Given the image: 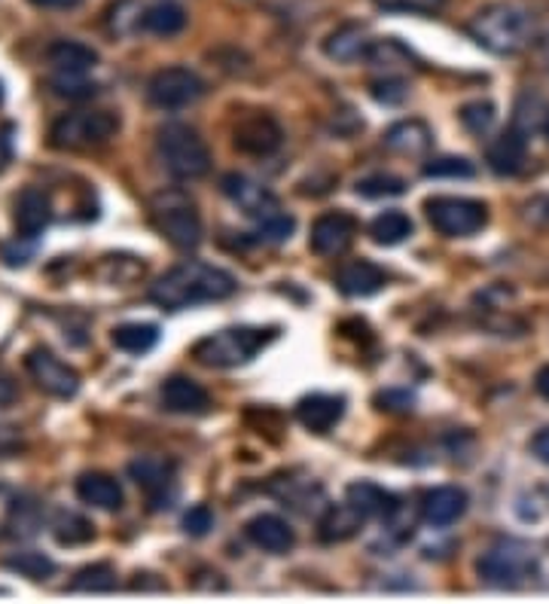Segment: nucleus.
I'll list each match as a JSON object with an SVG mask.
<instances>
[{"instance_id": "1", "label": "nucleus", "mask_w": 549, "mask_h": 604, "mask_svg": "<svg viewBox=\"0 0 549 604\" xmlns=\"http://www.w3.org/2000/svg\"><path fill=\"white\" fill-rule=\"evenodd\" d=\"M235 278L220 266L202 260L178 262L175 269H168L163 278H156L150 288V300L163 305L168 312H180L190 305H202V302H217L233 297Z\"/></svg>"}, {"instance_id": "2", "label": "nucleus", "mask_w": 549, "mask_h": 604, "mask_svg": "<svg viewBox=\"0 0 549 604\" xmlns=\"http://www.w3.org/2000/svg\"><path fill=\"white\" fill-rule=\"evenodd\" d=\"M467 31L489 53L516 55L535 37V22L516 3H492L473 15Z\"/></svg>"}, {"instance_id": "3", "label": "nucleus", "mask_w": 549, "mask_h": 604, "mask_svg": "<svg viewBox=\"0 0 549 604\" xmlns=\"http://www.w3.org/2000/svg\"><path fill=\"white\" fill-rule=\"evenodd\" d=\"M156 153L165 171L178 180H199L211 171V150L195 128L168 123L156 132Z\"/></svg>"}, {"instance_id": "4", "label": "nucleus", "mask_w": 549, "mask_h": 604, "mask_svg": "<svg viewBox=\"0 0 549 604\" xmlns=\"http://www.w3.org/2000/svg\"><path fill=\"white\" fill-rule=\"evenodd\" d=\"M274 329H257V327H229L211 333L202 343L192 348V357L205 367L214 370H229V367H242L250 357L262 351L266 345L272 343Z\"/></svg>"}, {"instance_id": "5", "label": "nucleus", "mask_w": 549, "mask_h": 604, "mask_svg": "<svg viewBox=\"0 0 549 604\" xmlns=\"http://www.w3.org/2000/svg\"><path fill=\"white\" fill-rule=\"evenodd\" d=\"M150 214L156 230L180 250H195L202 245V217L199 208L183 190H163L150 199Z\"/></svg>"}, {"instance_id": "6", "label": "nucleus", "mask_w": 549, "mask_h": 604, "mask_svg": "<svg viewBox=\"0 0 549 604\" xmlns=\"http://www.w3.org/2000/svg\"><path fill=\"white\" fill-rule=\"evenodd\" d=\"M477 571L492 586H519L537 571V552L525 540H497L482 552Z\"/></svg>"}, {"instance_id": "7", "label": "nucleus", "mask_w": 549, "mask_h": 604, "mask_svg": "<svg viewBox=\"0 0 549 604\" xmlns=\"http://www.w3.org/2000/svg\"><path fill=\"white\" fill-rule=\"evenodd\" d=\"M120 132V120L108 110H77L65 113L53 125V144L58 150H89L101 147Z\"/></svg>"}, {"instance_id": "8", "label": "nucleus", "mask_w": 549, "mask_h": 604, "mask_svg": "<svg viewBox=\"0 0 549 604\" xmlns=\"http://www.w3.org/2000/svg\"><path fill=\"white\" fill-rule=\"evenodd\" d=\"M425 211L430 226L449 238L477 235L489 223V208L477 199H461V195H434L425 202Z\"/></svg>"}, {"instance_id": "9", "label": "nucleus", "mask_w": 549, "mask_h": 604, "mask_svg": "<svg viewBox=\"0 0 549 604\" xmlns=\"http://www.w3.org/2000/svg\"><path fill=\"white\" fill-rule=\"evenodd\" d=\"M147 96H150L156 108L163 110L190 108V104H195L199 98L205 96V82L190 68H165L159 74H153Z\"/></svg>"}, {"instance_id": "10", "label": "nucleus", "mask_w": 549, "mask_h": 604, "mask_svg": "<svg viewBox=\"0 0 549 604\" xmlns=\"http://www.w3.org/2000/svg\"><path fill=\"white\" fill-rule=\"evenodd\" d=\"M25 367L31 372V379L41 384V391L53 394V398H74L77 388H80V376L74 367H68L65 360H58L53 351L46 348H34L27 351Z\"/></svg>"}, {"instance_id": "11", "label": "nucleus", "mask_w": 549, "mask_h": 604, "mask_svg": "<svg viewBox=\"0 0 549 604\" xmlns=\"http://www.w3.org/2000/svg\"><path fill=\"white\" fill-rule=\"evenodd\" d=\"M357 235V220L345 211H333V214H324V217L315 220L312 226V238L309 245L315 250L317 257H339L345 254Z\"/></svg>"}, {"instance_id": "12", "label": "nucleus", "mask_w": 549, "mask_h": 604, "mask_svg": "<svg viewBox=\"0 0 549 604\" xmlns=\"http://www.w3.org/2000/svg\"><path fill=\"white\" fill-rule=\"evenodd\" d=\"M220 187H223V192L233 199L235 205L245 211L247 217H254L257 223L281 211L272 192L266 190L262 183H257V180L247 178V175H226V178L220 180Z\"/></svg>"}, {"instance_id": "13", "label": "nucleus", "mask_w": 549, "mask_h": 604, "mask_svg": "<svg viewBox=\"0 0 549 604\" xmlns=\"http://www.w3.org/2000/svg\"><path fill=\"white\" fill-rule=\"evenodd\" d=\"M281 141H284L281 125L274 123L272 116H266V113L247 116V120L235 125L233 132L235 150L247 153V156H272L281 147Z\"/></svg>"}, {"instance_id": "14", "label": "nucleus", "mask_w": 549, "mask_h": 604, "mask_svg": "<svg viewBox=\"0 0 549 604\" xmlns=\"http://www.w3.org/2000/svg\"><path fill=\"white\" fill-rule=\"evenodd\" d=\"M525 156H528V141H525V132H519V128H509L504 135L494 137L492 144H489V153H485L489 168H492L494 175H501V178L519 175Z\"/></svg>"}, {"instance_id": "15", "label": "nucleus", "mask_w": 549, "mask_h": 604, "mask_svg": "<svg viewBox=\"0 0 549 604\" xmlns=\"http://www.w3.org/2000/svg\"><path fill=\"white\" fill-rule=\"evenodd\" d=\"M247 537H250V544H257L266 552H274V556H281V552H290L293 544H296V535H293V528H290L288 522L281 519V516H272V513H262V516H254V519L247 522Z\"/></svg>"}, {"instance_id": "16", "label": "nucleus", "mask_w": 549, "mask_h": 604, "mask_svg": "<svg viewBox=\"0 0 549 604\" xmlns=\"http://www.w3.org/2000/svg\"><path fill=\"white\" fill-rule=\"evenodd\" d=\"M163 406L180 415H202L211 406V398L199 382H192L187 376H175L163 384Z\"/></svg>"}, {"instance_id": "17", "label": "nucleus", "mask_w": 549, "mask_h": 604, "mask_svg": "<svg viewBox=\"0 0 549 604\" xmlns=\"http://www.w3.org/2000/svg\"><path fill=\"white\" fill-rule=\"evenodd\" d=\"M467 513V492L464 489H455V485H442V489H434L422 497V516L430 525H452Z\"/></svg>"}, {"instance_id": "18", "label": "nucleus", "mask_w": 549, "mask_h": 604, "mask_svg": "<svg viewBox=\"0 0 549 604\" xmlns=\"http://www.w3.org/2000/svg\"><path fill=\"white\" fill-rule=\"evenodd\" d=\"M343 412L345 400L329 398V394H312V398H302L296 403V418L312 434H327L329 427H336V422L343 418Z\"/></svg>"}, {"instance_id": "19", "label": "nucleus", "mask_w": 549, "mask_h": 604, "mask_svg": "<svg viewBox=\"0 0 549 604\" xmlns=\"http://www.w3.org/2000/svg\"><path fill=\"white\" fill-rule=\"evenodd\" d=\"M384 272L370 260L345 262L339 275H336V288L343 290L345 297H372L384 288Z\"/></svg>"}, {"instance_id": "20", "label": "nucleus", "mask_w": 549, "mask_h": 604, "mask_svg": "<svg viewBox=\"0 0 549 604\" xmlns=\"http://www.w3.org/2000/svg\"><path fill=\"white\" fill-rule=\"evenodd\" d=\"M53 217V205H49V195L43 190H25L15 199V226L22 238H34L37 233L46 230V223Z\"/></svg>"}, {"instance_id": "21", "label": "nucleus", "mask_w": 549, "mask_h": 604, "mask_svg": "<svg viewBox=\"0 0 549 604\" xmlns=\"http://www.w3.org/2000/svg\"><path fill=\"white\" fill-rule=\"evenodd\" d=\"M77 497L82 504L96 510H120L123 507V489L120 482L108 473H82L77 480Z\"/></svg>"}, {"instance_id": "22", "label": "nucleus", "mask_w": 549, "mask_h": 604, "mask_svg": "<svg viewBox=\"0 0 549 604\" xmlns=\"http://www.w3.org/2000/svg\"><path fill=\"white\" fill-rule=\"evenodd\" d=\"M430 144H434V135L422 120H406L384 132V147L400 156H422L430 150Z\"/></svg>"}, {"instance_id": "23", "label": "nucleus", "mask_w": 549, "mask_h": 604, "mask_svg": "<svg viewBox=\"0 0 549 604\" xmlns=\"http://www.w3.org/2000/svg\"><path fill=\"white\" fill-rule=\"evenodd\" d=\"M363 522H367V516H363L351 501L336 504V507H329L327 513H324V519H321V540H324V544H343V540L355 537L357 532L363 528Z\"/></svg>"}, {"instance_id": "24", "label": "nucleus", "mask_w": 549, "mask_h": 604, "mask_svg": "<svg viewBox=\"0 0 549 604\" xmlns=\"http://www.w3.org/2000/svg\"><path fill=\"white\" fill-rule=\"evenodd\" d=\"M128 477L137 482V489H144L156 501L175 482V465L165 458H137L128 465Z\"/></svg>"}, {"instance_id": "25", "label": "nucleus", "mask_w": 549, "mask_h": 604, "mask_svg": "<svg viewBox=\"0 0 549 604\" xmlns=\"http://www.w3.org/2000/svg\"><path fill=\"white\" fill-rule=\"evenodd\" d=\"M49 65H53L58 74H86L98 65V53L92 46L77 41H58L49 46Z\"/></svg>"}, {"instance_id": "26", "label": "nucleus", "mask_w": 549, "mask_h": 604, "mask_svg": "<svg viewBox=\"0 0 549 604\" xmlns=\"http://www.w3.org/2000/svg\"><path fill=\"white\" fill-rule=\"evenodd\" d=\"M370 46L372 41L363 25H343L339 31H333L327 37V43H324L327 55L329 58H336V61H357V58H367Z\"/></svg>"}, {"instance_id": "27", "label": "nucleus", "mask_w": 549, "mask_h": 604, "mask_svg": "<svg viewBox=\"0 0 549 604\" xmlns=\"http://www.w3.org/2000/svg\"><path fill=\"white\" fill-rule=\"evenodd\" d=\"M141 27L156 34V37H175L187 27V10L175 0L153 3L150 10H144V15H141Z\"/></svg>"}, {"instance_id": "28", "label": "nucleus", "mask_w": 549, "mask_h": 604, "mask_svg": "<svg viewBox=\"0 0 549 604\" xmlns=\"http://www.w3.org/2000/svg\"><path fill=\"white\" fill-rule=\"evenodd\" d=\"M348 501L355 504L367 519H388L394 507H397V501H394V494H388L379 485H372V482H355L351 489H348Z\"/></svg>"}, {"instance_id": "29", "label": "nucleus", "mask_w": 549, "mask_h": 604, "mask_svg": "<svg viewBox=\"0 0 549 604\" xmlns=\"http://www.w3.org/2000/svg\"><path fill=\"white\" fill-rule=\"evenodd\" d=\"M156 343H159L156 324H123L113 329V345L125 355H147Z\"/></svg>"}, {"instance_id": "30", "label": "nucleus", "mask_w": 549, "mask_h": 604, "mask_svg": "<svg viewBox=\"0 0 549 604\" xmlns=\"http://www.w3.org/2000/svg\"><path fill=\"white\" fill-rule=\"evenodd\" d=\"M370 235L376 245H400V242H406L412 235V220L403 211H384V214L372 220Z\"/></svg>"}, {"instance_id": "31", "label": "nucleus", "mask_w": 549, "mask_h": 604, "mask_svg": "<svg viewBox=\"0 0 549 604\" xmlns=\"http://www.w3.org/2000/svg\"><path fill=\"white\" fill-rule=\"evenodd\" d=\"M3 568L7 571H13L19 577H27V580H46V577H53L55 562L49 556H43V552H34V549H22V552H10V556H3Z\"/></svg>"}, {"instance_id": "32", "label": "nucleus", "mask_w": 549, "mask_h": 604, "mask_svg": "<svg viewBox=\"0 0 549 604\" xmlns=\"http://www.w3.org/2000/svg\"><path fill=\"white\" fill-rule=\"evenodd\" d=\"M55 540L61 544V547H80V544H89L92 537H96V528H92V522L82 519V516H61V519L55 522Z\"/></svg>"}, {"instance_id": "33", "label": "nucleus", "mask_w": 549, "mask_h": 604, "mask_svg": "<svg viewBox=\"0 0 549 604\" xmlns=\"http://www.w3.org/2000/svg\"><path fill=\"white\" fill-rule=\"evenodd\" d=\"M74 592H113L116 590V571L110 564H89L70 583Z\"/></svg>"}, {"instance_id": "34", "label": "nucleus", "mask_w": 549, "mask_h": 604, "mask_svg": "<svg viewBox=\"0 0 549 604\" xmlns=\"http://www.w3.org/2000/svg\"><path fill=\"white\" fill-rule=\"evenodd\" d=\"M49 89L58 98H68V101H82V98H92L98 92L96 82L82 80V74H58L49 80Z\"/></svg>"}, {"instance_id": "35", "label": "nucleus", "mask_w": 549, "mask_h": 604, "mask_svg": "<svg viewBox=\"0 0 549 604\" xmlns=\"http://www.w3.org/2000/svg\"><path fill=\"white\" fill-rule=\"evenodd\" d=\"M494 120H497V110H494L492 101H473V104L461 108V123L473 135H485L494 125Z\"/></svg>"}, {"instance_id": "36", "label": "nucleus", "mask_w": 549, "mask_h": 604, "mask_svg": "<svg viewBox=\"0 0 549 604\" xmlns=\"http://www.w3.org/2000/svg\"><path fill=\"white\" fill-rule=\"evenodd\" d=\"M357 195L367 199H382V195H403L406 192V180L394 178V175H370V178L357 180Z\"/></svg>"}, {"instance_id": "37", "label": "nucleus", "mask_w": 549, "mask_h": 604, "mask_svg": "<svg viewBox=\"0 0 549 604\" xmlns=\"http://www.w3.org/2000/svg\"><path fill=\"white\" fill-rule=\"evenodd\" d=\"M425 175L427 178H473L477 168L470 159H461V156H442V159L425 165Z\"/></svg>"}, {"instance_id": "38", "label": "nucleus", "mask_w": 549, "mask_h": 604, "mask_svg": "<svg viewBox=\"0 0 549 604\" xmlns=\"http://www.w3.org/2000/svg\"><path fill=\"white\" fill-rule=\"evenodd\" d=\"M376 7H382L388 13L437 15L446 7V0H376Z\"/></svg>"}, {"instance_id": "39", "label": "nucleus", "mask_w": 549, "mask_h": 604, "mask_svg": "<svg viewBox=\"0 0 549 604\" xmlns=\"http://www.w3.org/2000/svg\"><path fill=\"white\" fill-rule=\"evenodd\" d=\"M372 98L382 101V104H400L403 98L410 96V86L400 80V77H384V80H376L370 86Z\"/></svg>"}, {"instance_id": "40", "label": "nucleus", "mask_w": 549, "mask_h": 604, "mask_svg": "<svg viewBox=\"0 0 549 604\" xmlns=\"http://www.w3.org/2000/svg\"><path fill=\"white\" fill-rule=\"evenodd\" d=\"M214 528V513L205 504H195V507L183 516V532L192 537H205Z\"/></svg>"}, {"instance_id": "41", "label": "nucleus", "mask_w": 549, "mask_h": 604, "mask_svg": "<svg viewBox=\"0 0 549 604\" xmlns=\"http://www.w3.org/2000/svg\"><path fill=\"white\" fill-rule=\"evenodd\" d=\"M376 403H379V410L384 412H410L415 398H412L410 391H384V394L376 398Z\"/></svg>"}, {"instance_id": "42", "label": "nucleus", "mask_w": 549, "mask_h": 604, "mask_svg": "<svg viewBox=\"0 0 549 604\" xmlns=\"http://www.w3.org/2000/svg\"><path fill=\"white\" fill-rule=\"evenodd\" d=\"M31 250H34V247L19 245V238H15L13 245L3 247V260L10 262V266H25V262L31 260Z\"/></svg>"}, {"instance_id": "43", "label": "nucleus", "mask_w": 549, "mask_h": 604, "mask_svg": "<svg viewBox=\"0 0 549 604\" xmlns=\"http://www.w3.org/2000/svg\"><path fill=\"white\" fill-rule=\"evenodd\" d=\"M10 159H13V128L3 125V128H0V171L10 165Z\"/></svg>"}, {"instance_id": "44", "label": "nucleus", "mask_w": 549, "mask_h": 604, "mask_svg": "<svg viewBox=\"0 0 549 604\" xmlns=\"http://www.w3.org/2000/svg\"><path fill=\"white\" fill-rule=\"evenodd\" d=\"M22 443L15 437L10 427H0V458H7V455H13Z\"/></svg>"}, {"instance_id": "45", "label": "nucleus", "mask_w": 549, "mask_h": 604, "mask_svg": "<svg viewBox=\"0 0 549 604\" xmlns=\"http://www.w3.org/2000/svg\"><path fill=\"white\" fill-rule=\"evenodd\" d=\"M531 449H535V455L544 465H549V427L547 430H540V434L531 439Z\"/></svg>"}, {"instance_id": "46", "label": "nucleus", "mask_w": 549, "mask_h": 604, "mask_svg": "<svg viewBox=\"0 0 549 604\" xmlns=\"http://www.w3.org/2000/svg\"><path fill=\"white\" fill-rule=\"evenodd\" d=\"M34 7H43V10H70V7H77L82 0H31Z\"/></svg>"}, {"instance_id": "47", "label": "nucleus", "mask_w": 549, "mask_h": 604, "mask_svg": "<svg viewBox=\"0 0 549 604\" xmlns=\"http://www.w3.org/2000/svg\"><path fill=\"white\" fill-rule=\"evenodd\" d=\"M535 388H537V394H540V398L549 400V367H544V370L537 372Z\"/></svg>"}, {"instance_id": "48", "label": "nucleus", "mask_w": 549, "mask_h": 604, "mask_svg": "<svg viewBox=\"0 0 549 604\" xmlns=\"http://www.w3.org/2000/svg\"><path fill=\"white\" fill-rule=\"evenodd\" d=\"M13 398H15L13 384L7 382V379H0V410H7V406L13 403Z\"/></svg>"}, {"instance_id": "49", "label": "nucleus", "mask_w": 549, "mask_h": 604, "mask_svg": "<svg viewBox=\"0 0 549 604\" xmlns=\"http://www.w3.org/2000/svg\"><path fill=\"white\" fill-rule=\"evenodd\" d=\"M544 135L549 137V110H547V120H544Z\"/></svg>"}, {"instance_id": "50", "label": "nucleus", "mask_w": 549, "mask_h": 604, "mask_svg": "<svg viewBox=\"0 0 549 604\" xmlns=\"http://www.w3.org/2000/svg\"><path fill=\"white\" fill-rule=\"evenodd\" d=\"M544 49H547V58H549V34H547V41H544Z\"/></svg>"}, {"instance_id": "51", "label": "nucleus", "mask_w": 549, "mask_h": 604, "mask_svg": "<svg viewBox=\"0 0 549 604\" xmlns=\"http://www.w3.org/2000/svg\"><path fill=\"white\" fill-rule=\"evenodd\" d=\"M0 101H3V86H0Z\"/></svg>"}]
</instances>
